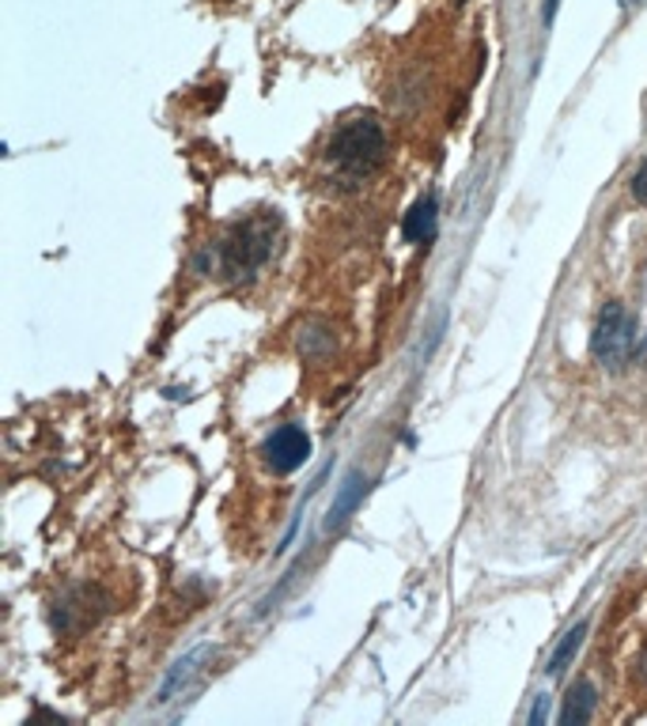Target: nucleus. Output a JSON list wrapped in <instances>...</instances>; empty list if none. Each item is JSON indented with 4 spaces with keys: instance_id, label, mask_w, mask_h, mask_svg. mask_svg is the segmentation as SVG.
I'll return each mask as SVG.
<instances>
[{
    "instance_id": "3",
    "label": "nucleus",
    "mask_w": 647,
    "mask_h": 726,
    "mask_svg": "<svg viewBox=\"0 0 647 726\" xmlns=\"http://www.w3.org/2000/svg\"><path fill=\"white\" fill-rule=\"evenodd\" d=\"M633 349H636V322L628 318L622 303H606V311L598 314L595 333H591V356H595L602 367L617 371L628 363Z\"/></svg>"
},
{
    "instance_id": "1",
    "label": "nucleus",
    "mask_w": 647,
    "mask_h": 726,
    "mask_svg": "<svg viewBox=\"0 0 647 726\" xmlns=\"http://www.w3.org/2000/svg\"><path fill=\"white\" fill-rule=\"evenodd\" d=\"M326 159L337 174H344L349 182L368 179L371 171H379V163L386 159V132L371 114H357V118L341 121L333 129L330 145H326Z\"/></svg>"
},
{
    "instance_id": "13",
    "label": "nucleus",
    "mask_w": 647,
    "mask_h": 726,
    "mask_svg": "<svg viewBox=\"0 0 647 726\" xmlns=\"http://www.w3.org/2000/svg\"><path fill=\"white\" fill-rule=\"evenodd\" d=\"M556 8H561V0H545V12H542V23H545V26L556 20Z\"/></svg>"
},
{
    "instance_id": "2",
    "label": "nucleus",
    "mask_w": 647,
    "mask_h": 726,
    "mask_svg": "<svg viewBox=\"0 0 647 726\" xmlns=\"http://www.w3.org/2000/svg\"><path fill=\"white\" fill-rule=\"evenodd\" d=\"M277 232H280V220L273 212H254V216L238 220L216 250L220 269L232 280L254 277L258 269H265L273 250H277Z\"/></svg>"
},
{
    "instance_id": "12",
    "label": "nucleus",
    "mask_w": 647,
    "mask_h": 726,
    "mask_svg": "<svg viewBox=\"0 0 647 726\" xmlns=\"http://www.w3.org/2000/svg\"><path fill=\"white\" fill-rule=\"evenodd\" d=\"M549 719V696H538V704H534V712H530V723H545Z\"/></svg>"
},
{
    "instance_id": "15",
    "label": "nucleus",
    "mask_w": 647,
    "mask_h": 726,
    "mask_svg": "<svg viewBox=\"0 0 647 726\" xmlns=\"http://www.w3.org/2000/svg\"><path fill=\"white\" fill-rule=\"evenodd\" d=\"M644 360H647V344H644Z\"/></svg>"
},
{
    "instance_id": "16",
    "label": "nucleus",
    "mask_w": 647,
    "mask_h": 726,
    "mask_svg": "<svg viewBox=\"0 0 647 726\" xmlns=\"http://www.w3.org/2000/svg\"><path fill=\"white\" fill-rule=\"evenodd\" d=\"M633 4H640V0H633Z\"/></svg>"
},
{
    "instance_id": "6",
    "label": "nucleus",
    "mask_w": 647,
    "mask_h": 726,
    "mask_svg": "<svg viewBox=\"0 0 647 726\" xmlns=\"http://www.w3.org/2000/svg\"><path fill=\"white\" fill-rule=\"evenodd\" d=\"M212 654H216L212 648H198V651L185 654V659L174 662L171 674H167V681H163V685H159V701H174V696H179V688H190V685H193V677H198L201 670H205V666H201V662H209Z\"/></svg>"
},
{
    "instance_id": "10",
    "label": "nucleus",
    "mask_w": 647,
    "mask_h": 726,
    "mask_svg": "<svg viewBox=\"0 0 647 726\" xmlns=\"http://www.w3.org/2000/svg\"><path fill=\"white\" fill-rule=\"evenodd\" d=\"M330 344H333L330 333H326V338H318V330H311V333H304V338H299V349H304L307 356H318V352L330 349Z\"/></svg>"
},
{
    "instance_id": "5",
    "label": "nucleus",
    "mask_w": 647,
    "mask_h": 726,
    "mask_svg": "<svg viewBox=\"0 0 647 726\" xmlns=\"http://www.w3.org/2000/svg\"><path fill=\"white\" fill-rule=\"evenodd\" d=\"M363 495H368V477L360 473V469H352L349 477H344V484L337 489L333 503H330V515H326V530H337L349 522L352 511L363 503Z\"/></svg>"
},
{
    "instance_id": "8",
    "label": "nucleus",
    "mask_w": 647,
    "mask_h": 726,
    "mask_svg": "<svg viewBox=\"0 0 647 726\" xmlns=\"http://www.w3.org/2000/svg\"><path fill=\"white\" fill-rule=\"evenodd\" d=\"M595 704H598L595 685H591V681H580V685H572L569 701H564V707H561V723H564V726L587 723L591 715H595Z\"/></svg>"
},
{
    "instance_id": "14",
    "label": "nucleus",
    "mask_w": 647,
    "mask_h": 726,
    "mask_svg": "<svg viewBox=\"0 0 647 726\" xmlns=\"http://www.w3.org/2000/svg\"><path fill=\"white\" fill-rule=\"evenodd\" d=\"M640 677L647 681V651H644V659H640Z\"/></svg>"
},
{
    "instance_id": "7",
    "label": "nucleus",
    "mask_w": 647,
    "mask_h": 726,
    "mask_svg": "<svg viewBox=\"0 0 647 726\" xmlns=\"http://www.w3.org/2000/svg\"><path fill=\"white\" fill-rule=\"evenodd\" d=\"M436 220H439V205L428 193V197H421L410 212H405V224H402L405 243H432V235H436Z\"/></svg>"
},
{
    "instance_id": "11",
    "label": "nucleus",
    "mask_w": 647,
    "mask_h": 726,
    "mask_svg": "<svg viewBox=\"0 0 647 726\" xmlns=\"http://www.w3.org/2000/svg\"><path fill=\"white\" fill-rule=\"evenodd\" d=\"M633 193H636V201H647V159H644V167L636 171V179H633Z\"/></svg>"
},
{
    "instance_id": "9",
    "label": "nucleus",
    "mask_w": 647,
    "mask_h": 726,
    "mask_svg": "<svg viewBox=\"0 0 647 726\" xmlns=\"http://www.w3.org/2000/svg\"><path fill=\"white\" fill-rule=\"evenodd\" d=\"M583 636H587V624H575V628H569V632H564V640L556 643V651L549 654V662H545V670H549V677H561L564 670L572 666V659H575V651L583 648Z\"/></svg>"
},
{
    "instance_id": "4",
    "label": "nucleus",
    "mask_w": 647,
    "mask_h": 726,
    "mask_svg": "<svg viewBox=\"0 0 647 726\" xmlns=\"http://www.w3.org/2000/svg\"><path fill=\"white\" fill-rule=\"evenodd\" d=\"M307 458H311V436H307L299 424H280V428L273 431V436H265L262 442V462L277 477L296 473Z\"/></svg>"
}]
</instances>
